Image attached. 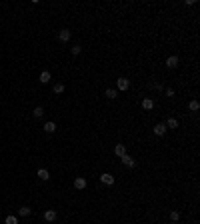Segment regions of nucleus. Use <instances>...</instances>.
I'll return each mask as SVG.
<instances>
[{
    "mask_svg": "<svg viewBox=\"0 0 200 224\" xmlns=\"http://www.w3.org/2000/svg\"><path fill=\"white\" fill-rule=\"evenodd\" d=\"M128 88H130V80H128V78H124V76H122V78H118V80H116V90L126 92Z\"/></svg>",
    "mask_w": 200,
    "mask_h": 224,
    "instance_id": "nucleus-1",
    "label": "nucleus"
},
{
    "mask_svg": "<svg viewBox=\"0 0 200 224\" xmlns=\"http://www.w3.org/2000/svg\"><path fill=\"white\" fill-rule=\"evenodd\" d=\"M100 182L106 184V186H112V184H114V176L108 174V172H104V174H100Z\"/></svg>",
    "mask_w": 200,
    "mask_h": 224,
    "instance_id": "nucleus-2",
    "label": "nucleus"
},
{
    "mask_svg": "<svg viewBox=\"0 0 200 224\" xmlns=\"http://www.w3.org/2000/svg\"><path fill=\"white\" fill-rule=\"evenodd\" d=\"M120 160H122V164L126 166V168H134V166H136V160H134L132 156H128V154H124Z\"/></svg>",
    "mask_w": 200,
    "mask_h": 224,
    "instance_id": "nucleus-3",
    "label": "nucleus"
},
{
    "mask_svg": "<svg viewBox=\"0 0 200 224\" xmlns=\"http://www.w3.org/2000/svg\"><path fill=\"white\" fill-rule=\"evenodd\" d=\"M70 36H72V32H70L68 28H62L60 32H58V40H60V42H68Z\"/></svg>",
    "mask_w": 200,
    "mask_h": 224,
    "instance_id": "nucleus-4",
    "label": "nucleus"
},
{
    "mask_svg": "<svg viewBox=\"0 0 200 224\" xmlns=\"http://www.w3.org/2000/svg\"><path fill=\"white\" fill-rule=\"evenodd\" d=\"M74 188H76V190H84L86 188V178L76 176V178H74Z\"/></svg>",
    "mask_w": 200,
    "mask_h": 224,
    "instance_id": "nucleus-5",
    "label": "nucleus"
},
{
    "mask_svg": "<svg viewBox=\"0 0 200 224\" xmlns=\"http://www.w3.org/2000/svg\"><path fill=\"white\" fill-rule=\"evenodd\" d=\"M56 210H54V208H48L46 212H44V220L46 222H54V220H56Z\"/></svg>",
    "mask_w": 200,
    "mask_h": 224,
    "instance_id": "nucleus-6",
    "label": "nucleus"
},
{
    "mask_svg": "<svg viewBox=\"0 0 200 224\" xmlns=\"http://www.w3.org/2000/svg\"><path fill=\"white\" fill-rule=\"evenodd\" d=\"M166 130H168V128H166V124L160 122V124H156V126H154V134H156V136H164Z\"/></svg>",
    "mask_w": 200,
    "mask_h": 224,
    "instance_id": "nucleus-7",
    "label": "nucleus"
},
{
    "mask_svg": "<svg viewBox=\"0 0 200 224\" xmlns=\"http://www.w3.org/2000/svg\"><path fill=\"white\" fill-rule=\"evenodd\" d=\"M50 78H52V74L48 72V70H42L40 76H38V80H40L42 84H48V82H50Z\"/></svg>",
    "mask_w": 200,
    "mask_h": 224,
    "instance_id": "nucleus-8",
    "label": "nucleus"
},
{
    "mask_svg": "<svg viewBox=\"0 0 200 224\" xmlns=\"http://www.w3.org/2000/svg\"><path fill=\"white\" fill-rule=\"evenodd\" d=\"M114 154H116L118 158H122L124 154H126V146H124V144H116V146H114Z\"/></svg>",
    "mask_w": 200,
    "mask_h": 224,
    "instance_id": "nucleus-9",
    "label": "nucleus"
},
{
    "mask_svg": "<svg viewBox=\"0 0 200 224\" xmlns=\"http://www.w3.org/2000/svg\"><path fill=\"white\" fill-rule=\"evenodd\" d=\"M166 66H168V68H176L178 66V56H168V58H166Z\"/></svg>",
    "mask_w": 200,
    "mask_h": 224,
    "instance_id": "nucleus-10",
    "label": "nucleus"
},
{
    "mask_svg": "<svg viewBox=\"0 0 200 224\" xmlns=\"http://www.w3.org/2000/svg\"><path fill=\"white\" fill-rule=\"evenodd\" d=\"M36 176H38L40 180H44V182H46V180H48V178H50V172H48V170H46V168H40V170H38V172H36Z\"/></svg>",
    "mask_w": 200,
    "mask_h": 224,
    "instance_id": "nucleus-11",
    "label": "nucleus"
},
{
    "mask_svg": "<svg viewBox=\"0 0 200 224\" xmlns=\"http://www.w3.org/2000/svg\"><path fill=\"white\" fill-rule=\"evenodd\" d=\"M142 108H144V110H152V108H154L152 98H144V100H142Z\"/></svg>",
    "mask_w": 200,
    "mask_h": 224,
    "instance_id": "nucleus-12",
    "label": "nucleus"
},
{
    "mask_svg": "<svg viewBox=\"0 0 200 224\" xmlns=\"http://www.w3.org/2000/svg\"><path fill=\"white\" fill-rule=\"evenodd\" d=\"M52 90H54V94H62V92L66 90V86H64L62 82H56V84L52 86Z\"/></svg>",
    "mask_w": 200,
    "mask_h": 224,
    "instance_id": "nucleus-13",
    "label": "nucleus"
},
{
    "mask_svg": "<svg viewBox=\"0 0 200 224\" xmlns=\"http://www.w3.org/2000/svg\"><path fill=\"white\" fill-rule=\"evenodd\" d=\"M164 124H166V128H172V130L178 128V120H176V118H168Z\"/></svg>",
    "mask_w": 200,
    "mask_h": 224,
    "instance_id": "nucleus-14",
    "label": "nucleus"
},
{
    "mask_svg": "<svg viewBox=\"0 0 200 224\" xmlns=\"http://www.w3.org/2000/svg\"><path fill=\"white\" fill-rule=\"evenodd\" d=\"M32 114H34V118H42V116H44V108H42V106H36L34 110H32Z\"/></svg>",
    "mask_w": 200,
    "mask_h": 224,
    "instance_id": "nucleus-15",
    "label": "nucleus"
},
{
    "mask_svg": "<svg viewBox=\"0 0 200 224\" xmlns=\"http://www.w3.org/2000/svg\"><path fill=\"white\" fill-rule=\"evenodd\" d=\"M54 130H56V124H54V122H46V124H44V132H48V134H52Z\"/></svg>",
    "mask_w": 200,
    "mask_h": 224,
    "instance_id": "nucleus-16",
    "label": "nucleus"
},
{
    "mask_svg": "<svg viewBox=\"0 0 200 224\" xmlns=\"http://www.w3.org/2000/svg\"><path fill=\"white\" fill-rule=\"evenodd\" d=\"M28 214H30L28 206H20V208H18V216H28Z\"/></svg>",
    "mask_w": 200,
    "mask_h": 224,
    "instance_id": "nucleus-17",
    "label": "nucleus"
},
{
    "mask_svg": "<svg viewBox=\"0 0 200 224\" xmlns=\"http://www.w3.org/2000/svg\"><path fill=\"white\" fill-rule=\"evenodd\" d=\"M178 220H180V212H178V210H172V212H170V222H178Z\"/></svg>",
    "mask_w": 200,
    "mask_h": 224,
    "instance_id": "nucleus-18",
    "label": "nucleus"
},
{
    "mask_svg": "<svg viewBox=\"0 0 200 224\" xmlns=\"http://www.w3.org/2000/svg\"><path fill=\"white\" fill-rule=\"evenodd\" d=\"M4 224H18V218L10 214V216H6V218H4Z\"/></svg>",
    "mask_w": 200,
    "mask_h": 224,
    "instance_id": "nucleus-19",
    "label": "nucleus"
},
{
    "mask_svg": "<svg viewBox=\"0 0 200 224\" xmlns=\"http://www.w3.org/2000/svg\"><path fill=\"white\" fill-rule=\"evenodd\" d=\"M106 96H108V98H116V96H118V90H116V88H108V90H106Z\"/></svg>",
    "mask_w": 200,
    "mask_h": 224,
    "instance_id": "nucleus-20",
    "label": "nucleus"
},
{
    "mask_svg": "<svg viewBox=\"0 0 200 224\" xmlns=\"http://www.w3.org/2000/svg\"><path fill=\"white\" fill-rule=\"evenodd\" d=\"M188 108H190L192 112H196L198 108H200V104H198V100H190V104H188Z\"/></svg>",
    "mask_w": 200,
    "mask_h": 224,
    "instance_id": "nucleus-21",
    "label": "nucleus"
},
{
    "mask_svg": "<svg viewBox=\"0 0 200 224\" xmlns=\"http://www.w3.org/2000/svg\"><path fill=\"white\" fill-rule=\"evenodd\" d=\"M70 52H72V56H78V54L82 52V46H78V44L72 46V48H70Z\"/></svg>",
    "mask_w": 200,
    "mask_h": 224,
    "instance_id": "nucleus-22",
    "label": "nucleus"
},
{
    "mask_svg": "<svg viewBox=\"0 0 200 224\" xmlns=\"http://www.w3.org/2000/svg\"><path fill=\"white\" fill-rule=\"evenodd\" d=\"M164 92H166V96H170V98H172V96H174V90H172V88H166Z\"/></svg>",
    "mask_w": 200,
    "mask_h": 224,
    "instance_id": "nucleus-23",
    "label": "nucleus"
},
{
    "mask_svg": "<svg viewBox=\"0 0 200 224\" xmlns=\"http://www.w3.org/2000/svg\"><path fill=\"white\" fill-rule=\"evenodd\" d=\"M154 88H156V90H164V86H162L160 82H156V84H154Z\"/></svg>",
    "mask_w": 200,
    "mask_h": 224,
    "instance_id": "nucleus-24",
    "label": "nucleus"
},
{
    "mask_svg": "<svg viewBox=\"0 0 200 224\" xmlns=\"http://www.w3.org/2000/svg\"><path fill=\"white\" fill-rule=\"evenodd\" d=\"M170 224H176V222H170Z\"/></svg>",
    "mask_w": 200,
    "mask_h": 224,
    "instance_id": "nucleus-25",
    "label": "nucleus"
}]
</instances>
